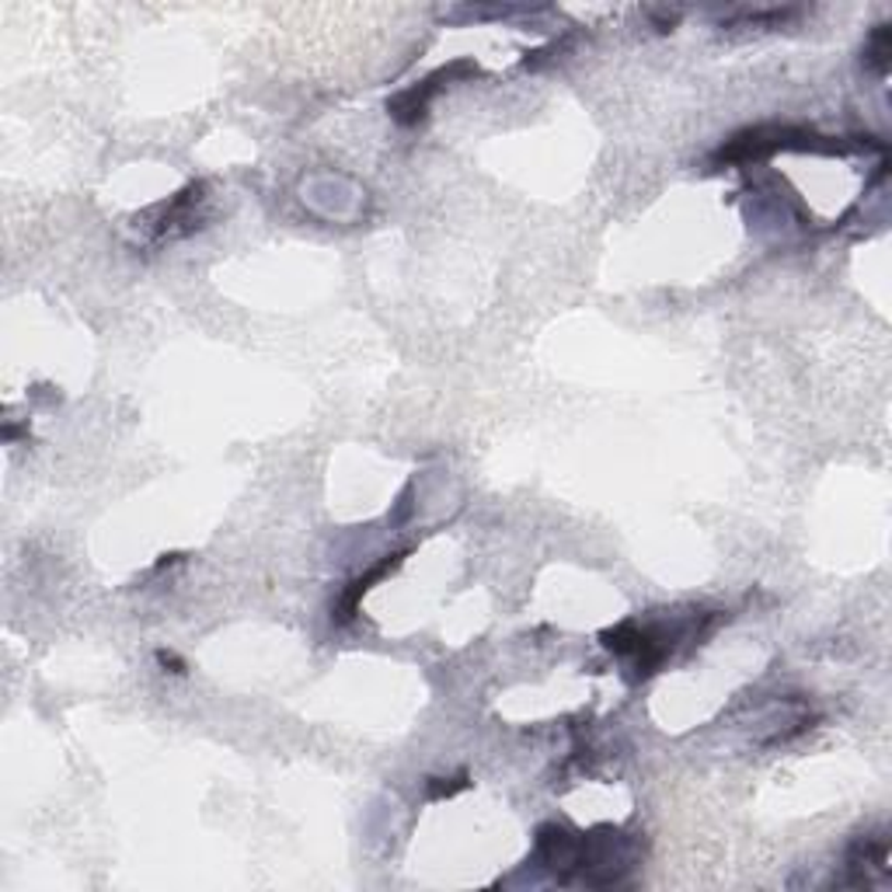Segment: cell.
Segmentation results:
<instances>
[{
	"label": "cell",
	"mask_w": 892,
	"mask_h": 892,
	"mask_svg": "<svg viewBox=\"0 0 892 892\" xmlns=\"http://www.w3.org/2000/svg\"><path fill=\"white\" fill-rule=\"evenodd\" d=\"M537 858L558 882H572L579 871V836H572L565 826H541L537 830Z\"/></svg>",
	"instance_id": "2"
},
{
	"label": "cell",
	"mask_w": 892,
	"mask_h": 892,
	"mask_svg": "<svg viewBox=\"0 0 892 892\" xmlns=\"http://www.w3.org/2000/svg\"><path fill=\"white\" fill-rule=\"evenodd\" d=\"M889 52H892V32H889V25H879L876 32H871L868 46H865V60L879 73H885L889 70Z\"/></svg>",
	"instance_id": "4"
},
{
	"label": "cell",
	"mask_w": 892,
	"mask_h": 892,
	"mask_svg": "<svg viewBox=\"0 0 892 892\" xmlns=\"http://www.w3.org/2000/svg\"><path fill=\"white\" fill-rule=\"evenodd\" d=\"M398 562H401V554H395V558H384V562H380L377 568H369L366 575H360V579L352 583V589H349L345 597H342V603H339V621H349L352 613H356V607H360V597H363V592H366L369 586H374L377 579H384V575H387L390 568H395Z\"/></svg>",
	"instance_id": "3"
},
{
	"label": "cell",
	"mask_w": 892,
	"mask_h": 892,
	"mask_svg": "<svg viewBox=\"0 0 892 892\" xmlns=\"http://www.w3.org/2000/svg\"><path fill=\"white\" fill-rule=\"evenodd\" d=\"M478 73V67L474 63H468V60H460V63H450V67H443V70H436L433 78H425L419 87H408V91H401V95L390 102V116H395L401 126H412V122H419L422 116H425V108H430V102L436 98V91L443 87V81L450 84L454 78H474Z\"/></svg>",
	"instance_id": "1"
}]
</instances>
